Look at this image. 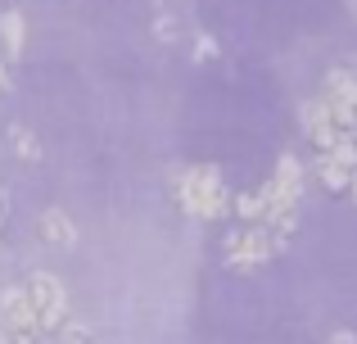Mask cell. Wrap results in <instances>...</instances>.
<instances>
[{
  "label": "cell",
  "instance_id": "1",
  "mask_svg": "<svg viewBox=\"0 0 357 344\" xmlns=\"http://www.w3.org/2000/svg\"><path fill=\"white\" fill-rule=\"evenodd\" d=\"M176 195H181V209L190 213V218H199V222H218V218L231 213V190L222 186V172L213 168V163L185 168Z\"/></svg>",
  "mask_w": 357,
  "mask_h": 344
},
{
  "label": "cell",
  "instance_id": "2",
  "mask_svg": "<svg viewBox=\"0 0 357 344\" xmlns=\"http://www.w3.org/2000/svg\"><path fill=\"white\" fill-rule=\"evenodd\" d=\"M23 290H27V304H32L41 331H59L68 322V290H63V281L54 272H32Z\"/></svg>",
  "mask_w": 357,
  "mask_h": 344
},
{
  "label": "cell",
  "instance_id": "3",
  "mask_svg": "<svg viewBox=\"0 0 357 344\" xmlns=\"http://www.w3.org/2000/svg\"><path fill=\"white\" fill-rule=\"evenodd\" d=\"M222 245H227L231 267H258V263H271L276 254H285V245H276L267 227H231Z\"/></svg>",
  "mask_w": 357,
  "mask_h": 344
},
{
  "label": "cell",
  "instance_id": "4",
  "mask_svg": "<svg viewBox=\"0 0 357 344\" xmlns=\"http://www.w3.org/2000/svg\"><path fill=\"white\" fill-rule=\"evenodd\" d=\"M321 100L331 109V123L340 132H353L357 127V73L349 68H331L326 73V87H321Z\"/></svg>",
  "mask_w": 357,
  "mask_h": 344
},
{
  "label": "cell",
  "instance_id": "5",
  "mask_svg": "<svg viewBox=\"0 0 357 344\" xmlns=\"http://www.w3.org/2000/svg\"><path fill=\"white\" fill-rule=\"evenodd\" d=\"M0 317H5V327H23V322H36L32 304H27V290L23 285H9V290H0ZM41 327V322H36Z\"/></svg>",
  "mask_w": 357,
  "mask_h": 344
},
{
  "label": "cell",
  "instance_id": "6",
  "mask_svg": "<svg viewBox=\"0 0 357 344\" xmlns=\"http://www.w3.org/2000/svg\"><path fill=\"white\" fill-rule=\"evenodd\" d=\"M36 231H41V240H50V245H77V222H68V213H59V209H45L41 222H36Z\"/></svg>",
  "mask_w": 357,
  "mask_h": 344
},
{
  "label": "cell",
  "instance_id": "7",
  "mask_svg": "<svg viewBox=\"0 0 357 344\" xmlns=\"http://www.w3.org/2000/svg\"><path fill=\"white\" fill-rule=\"evenodd\" d=\"M312 177H317V186L321 190H331V195H344L353 186V172H344L335 159H326V154H312Z\"/></svg>",
  "mask_w": 357,
  "mask_h": 344
},
{
  "label": "cell",
  "instance_id": "8",
  "mask_svg": "<svg viewBox=\"0 0 357 344\" xmlns=\"http://www.w3.org/2000/svg\"><path fill=\"white\" fill-rule=\"evenodd\" d=\"M0 41H5L9 54H23V41H27L23 9H5V14H0Z\"/></svg>",
  "mask_w": 357,
  "mask_h": 344
},
{
  "label": "cell",
  "instance_id": "9",
  "mask_svg": "<svg viewBox=\"0 0 357 344\" xmlns=\"http://www.w3.org/2000/svg\"><path fill=\"white\" fill-rule=\"evenodd\" d=\"M271 177H276V181L285 186L294 200H303V177H307V172H303V163H298L294 154H280V159H276V172H271Z\"/></svg>",
  "mask_w": 357,
  "mask_h": 344
},
{
  "label": "cell",
  "instance_id": "10",
  "mask_svg": "<svg viewBox=\"0 0 357 344\" xmlns=\"http://www.w3.org/2000/svg\"><path fill=\"white\" fill-rule=\"evenodd\" d=\"M5 141L14 145V154H18L23 163H36V159H41V141H36L27 127H18V123H14V127H5Z\"/></svg>",
  "mask_w": 357,
  "mask_h": 344
},
{
  "label": "cell",
  "instance_id": "11",
  "mask_svg": "<svg viewBox=\"0 0 357 344\" xmlns=\"http://www.w3.org/2000/svg\"><path fill=\"white\" fill-rule=\"evenodd\" d=\"M298 123H303V132L312 136L317 127H326L331 123V109H326V100L317 96V100H303V109H298Z\"/></svg>",
  "mask_w": 357,
  "mask_h": 344
},
{
  "label": "cell",
  "instance_id": "12",
  "mask_svg": "<svg viewBox=\"0 0 357 344\" xmlns=\"http://www.w3.org/2000/svg\"><path fill=\"white\" fill-rule=\"evenodd\" d=\"M326 159H335L344 172H353V177H357V141H353V132H344L340 141H335V150L326 154Z\"/></svg>",
  "mask_w": 357,
  "mask_h": 344
},
{
  "label": "cell",
  "instance_id": "13",
  "mask_svg": "<svg viewBox=\"0 0 357 344\" xmlns=\"http://www.w3.org/2000/svg\"><path fill=\"white\" fill-rule=\"evenodd\" d=\"M54 336H59L63 344H91V327H86V322H77V317H68Z\"/></svg>",
  "mask_w": 357,
  "mask_h": 344
},
{
  "label": "cell",
  "instance_id": "14",
  "mask_svg": "<svg viewBox=\"0 0 357 344\" xmlns=\"http://www.w3.org/2000/svg\"><path fill=\"white\" fill-rule=\"evenodd\" d=\"M154 36H158L163 45H176V41H181V27H176V18H172V14H158V18H154Z\"/></svg>",
  "mask_w": 357,
  "mask_h": 344
},
{
  "label": "cell",
  "instance_id": "15",
  "mask_svg": "<svg viewBox=\"0 0 357 344\" xmlns=\"http://www.w3.org/2000/svg\"><path fill=\"white\" fill-rule=\"evenodd\" d=\"M195 54H199V59H213V54H218V41H213V36H199V45H195Z\"/></svg>",
  "mask_w": 357,
  "mask_h": 344
},
{
  "label": "cell",
  "instance_id": "16",
  "mask_svg": "<svg viewBox=\"0 0 357 344\" xmlns=\"http://www.w3.org/2000/svg\"><path fill=\"white\" fill-rule=\"evenodd\" d=\"M326 344H357V336H353V331H331V340H326Z\"/></svg>",
  "mask_w": 357,
  "mask_h": 344
},
{
  "label": "cell",
  "instance_id": "17",
  "mask_svg": "<svg viewBox=\"0 0 357 344\" xmlns=\"http://www.w3.org/2000/svg\"><path fill=\"white\" fill-rule=\"evenodd\" d=\"M9 91V73H5V63H0V96Z\"/></svg>",
  "mask_w": 357,
  "mask_h": 344
},
{
  "label": "cell",
  "instance_id": "18",
  "mask_svg": "<svg viewBox=\"0 0 357 344\" xmlns=\"http://www.w3.org/2000/svg\"><path fill=\"white\" fill-rule=\"evenodd\" d=\"M349 195H353V200H357V177H353V186H349Z\"/></svg>",
  "mask_w": 357,
  "mask_h": 344
},
{
  "label": "cell",
  "instance_id": "19",
  "mask_svg": "<svg viewBox=\"0 0 357 344\" xmlns=\"http://www.w3.org/2000/svg\"><path fill=\"white\" fill-rule=\"evenodd\" d=\"M353 141H357V127H353Z\"/></svg>",
  "mask_w": 357,
  "mask_h": 344
},
{
  "label": "cell",
  "instance_id": "20",
  "mask_svg": "<svg viewBox=\"0 0 357 344\" xmlns=\"http://www.w3.org/2000/svg\"><path fill=\"white\" fill-rule=\"evenodd\" d=\"M353 5H357V0H353Z\"/></svg>",
  "mask_w": 357,
  "mask_h": 344
}]
</instances>
